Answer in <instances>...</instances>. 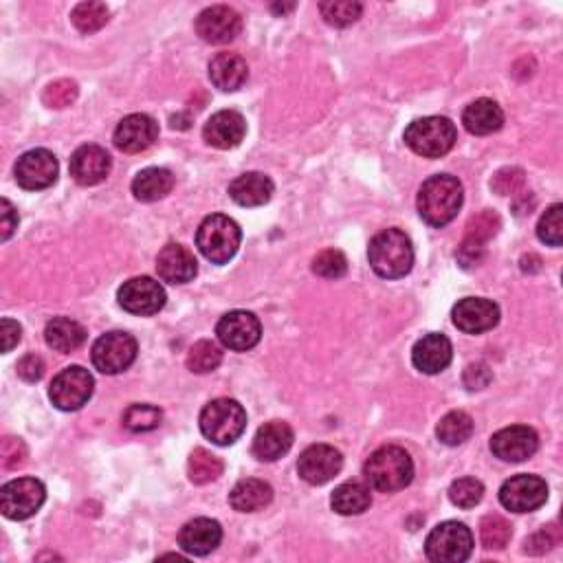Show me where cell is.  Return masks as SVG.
<instances>
[{"label":"cell","instance_id":"cell-23","mask_svg":"<svg viewBox=\"0 0 563 563\" xmlns=\"http://www.w3.org/2000/svg\"><path fill=\"white\" fill-rule=\"evenodd\" d=\"M451 359H454V348L445 335L429 333L421 341H416L412 350V363L418 372L438 374L443 372Z\"/></svg>","mask_w":563,"mask_h":563},{"label":"cell","instance_id":"cell-33","mask_svg":"<svg viewBox=\"0 0 563 563\" xmlns=\"http://www.w3.org/2000/svg\"><path fill=\"white\" fill-rule=\"evenodd\" d=\"M473 434V418L467 412H449L440 418L436 427V436L447 447H458L467 443Z\"/></svg>","mask_w":563,"mask_h":563},{"label":"cell","instance_id":"cell-53","mask_svg":"<svg viewBox=\"0 0 563 563\" xmlns=\"http://www.w3.org/2000/svg\"><path fill=\"white\" fill-rule=\"evenodd\" d=\"M295 5H273L271 9L278 11V14H286V11H291Z\"/></svg>","mask_w":563,"mask_h":563},{"label":"cell","instance_id":"cell-37","mask_svg":"<svg viewBox=\"0 0 563 563\" xmlns=\"http://www.w3.org/2000/svg\"><path fill=\"white\" fill-rule=\"evenodd\" d=\"M161 421H163V412L159 407L146 403L130 405L124 414V427L135 434L152 432V429H157L161 425Z\"/></svg>","mask_w":563,"mask_h":563},{"label":"cell","instance_id":"cell-18","mask_svg":"<svg viewBox=\"0 0 563 563\" xmlns=\"http://www.w3.org/2000/svg\"><path fill=\"white\" fill-rule=\"evenodd\" d=\"M242 29V18L238 11L225 5H214L196 18V33L209 44H227L234 40Z\"/></svg>","mask_w":563,"mask_h":563},{"label":"cell","instance_id":"cell-11","mask_svg":"<svg viewBox=\"0 0 563 563\" xmlns=\"http://www.w3.org/2000/svg\"><path fill=\"white\" fill-rule=\"evenodd\" d=\"M548 500V484L539 476H515L506 480L500 489V502L506 511L533 513Z\"/></svg>","mask_w":563,"mask_h":563},{"label":"cell","instance_id":"cell-22","mask_svg":"<svg viewBox=\"0 0 563 563\" xmlns=\"http://www.w3.org/2000/svg\"><path fill=\"white\" fill-rule=\"evenodd\" d=\"M157 273L163 282L185 284L192 282L198 273V264L194 253L183 245H165L157 256Z\"/></svg>","mask_w":563,"mask_h":563},{"label":"cell","instance_id":"cell-40","mask_svg":"<svg viewBox=\"0 0 563 563\" xmlns=\"http://www.w3.org/2000/svg\"><path fill=\"white\" fill-rule=\"evenodd\" d=\"M484 498V484L476 478H460L449 489V500L458 509H473Z\"/></svg>","mask_w":563,"mask_h":563},{"label":"cell","instance_id":"cell-49","mask_svg":"<svg viewBox=\"0 0 563 563\" xmlns=\"http://www.w3.org/2000/svg\"><path fill=\"white\" fill-rule=\"evenodd\" d=\"M484 258V245L482 242H476V240H462V245L458 249V262L462 264L465 269H471V267H478V264L482 262Z\"/></svg>","mask_w":563,"mask_h":563},{"label":"cell","instance_id":"cell-32","mask_svg":"<svg viewBox=\"0 0 563 563\" xmlns=\"http://www.w3.org/2000/svg\"><path fill=\"white\" fill-rule=\"evenodd\" d=\"M330 504L339 515H361L370 509L372 493L361 482H346L335 489Z\"/></svg>","mask_w":563,"mask_h":563},{"label":"cell","instance_id":"cell-41","mask_svg":"<svg viewBox=\"0 0 563 563\" xmlns=\"http://www.w3.org/2000/svg\"><path fill=\"white\" fill-rule=\"evenodd\" d=\"M348 271V260L341 251L337 249H326L317 253L313 260V273L324 280H339L344 278Z\"/></svg>","mask_w":563,"mask_h":563},{"label":"cell","instance_id":"cell-8","mask_svg":"<svg viewBox=\"0 0 563 563\" xmlns=\"http://www.w3.org/2000/svg\"><path fill=\"white\" fill-rule=\"evenodd\" d=\"M44 500H47V491L36 478L11 480L0 489V511L7 520H29L31 515L40 511Z\"/></svg>","mask_w":563,"mask_h":563},{"label":"cell","instance_id":"cell-2","mask_svg":"<svg viewBox=\"0 0 563 563\" xmlns=\"http://www.w3.org/2000/svg\"><path fill=\"white\" fill-rule=\"evenodd\" d=\"M370 267L385 280L405 278L412 271L414 247L410 236L401 229H385L370 242Z\"/></svg>","mask_w":563,"mask_h":563},{"label":"cell","instance_id":"cell-34","mask_svg":"<svg viewBox=\"0 0 563 563\" xmlns=\"http://www.w3.org/2000/svg\"><path fill=\"white\" fill-rule=\"evenodd\" d=\"M223 469V460L203 447L194 449L190 460H187V476L194 484H209L218 480V476H223Z\"/></svg>","mask_w":563,"mask_h":563},{"label":"cell","instance_id":"cell-51","mask_svg":"<svg viewBox=\"0 0 563 563\" xmlns=\"http://www.w3.org/2000/svg\"><path fill=\"white\" fill-rule=\"evenodd\" d=\"M18 374L20 379H25L29 383L40 381L44 374V361L38 355H27L18 361Z\"/></svg>","mask_w":563,"mask_h":563},{"label":"cell","instance_id":"cell-46","mask_svg":"<svg viewBox=\"0 0 563 563\" xmlns=\"http://www.w3.org/2000/svg\"><path fill=\"white\" fill-rule=\"evenodd\" d=\"M524 185V172L520 168H504L493 176L491 187L502 196L515 194Z\"/></svg>","mask_w":563,"mask_h":563},{"label":"cell","instance_id":"cell-44","mask_svg":"<svg viewBox=\"0 0 563 563\" xmlns=\"http://www.w3.org/2000/svg\"><path fill=\"white\" fill-rule=\"evenodd\" d=\"M44 104L49 108H66L77 99V84L71 80H58L51 82L42 93Z\"/></svg>","mask_w":563,"mask_h":563},{"label":"cell","instance_id":"cell-21","mask_svg":"<svg viewBox=\"0 0 563 563\" xmlns=\"http://www.w3.org/2000/svg\"><path fill=\"white\" fill-rule=\"evenodd\" d=\"M223 539V528L216 520H207V517H196V520L187 522L179 533V544L187 555L205 557L220 546Z\"/></svg>","mask_w":563,"mask_h":563},{"label":"cell","instance_id":"cell-38","mask_svg":"<svg viewBox=\"0 0 563 563\" xmlns=\"http://www.w3.org/2000/svg\"><path fill=\"white\" fill-rule=\"evenodd\" d=\"M73 25L82 33H95L108 22V7L104 3H80L71 14Z\"/></svg>","mask_w":563,"mask_h":563},{"label":"cell","instance_id":"cell-29","mask_svg":"<svg viewBox=\"0 0 563 563\" xmlns=\"http://www.w3.org/2000/svg\"><path fill=\"white\" fill-rule=\"evenodd\" d=\"M273 500L271 484L256 478L240 480L229 493V504L240 513H256L269 506Z\"/></svg>","mask_w":563,"mask_h":563},{"label":"cell","instance_id":"cell-12","mask_svg":"<svg viewBox=\"0 0 563 563\" xmlns=\"http://www.w3.org/2000/svg\"><path fill=\"white\" fill-rule=\"evenodd\" d=\"M117 300L119 306L132 315H157L165 306V289L157 280L143 275V278H132L124 282L117 293Z\"/></svg>","mask_w":563,"mask_h":563},{"label":"cell","instance_id":"cell-35","mask_svg":"<svg viewBox=\"0 0 563 563\" xmlns=\"http://www.w3.org/2000/svg\"><path fill=\"white\" fill-rule=\"evenodd\" d=\"M220 363H223V350L209 339L196 341L190 352H187V368L196 374L214 372Z\"/></svg>","mask_w":563,"mask_h":563},{"label":"cell","instance_id":"cell-20","mask_svg":"<svg viewBox=\"0 0 563 563\" xmlns=\"http://www.w3.org/2000/svg\"><path fill=\"white\" fill-rule=\"evenodd\" d=\"M247 135L245 117L236 110H220V113L207 119L203 128V137L212 148L231 150L238 148Z\"/></svg>","mask_w":563,"mask_h":563},{"label":"cell","instance_id":"cell-28","mask_svg":"<svg viewBox=\"0 0 563 563\" xmlns=\"http://www.w3.org/2000/svg\"><path fill=\"white\" fill-rule=\"evenodd\" d=\"M462 124L471 132V135H493L504 124L502 108L493 102V99H476L469 104L462 113Z\"/></svg>","mask_w":563,"mask_h":563},{"label":"cell","instance_id":"cell-50","mask_svg":"<svg viewBox=\"0 0 563 563\" xmlns=\"http://www.w3.org/2000/svg\"><path fill=\"white\" fill-rule=\"evenodd\" d=\"M16 229H18V212L7 198H3V201H0V238L9 240Z\"/></svg>","mask_w":563,"mask_h":563},{"label":"cell","instance_id":"cell-43","mask_svg":"<svg viewBox=\"0 0 563 563\" xmlns=\"http://www.w3.org/2000/svg\"><path fill=\"white\" fill-rule=\"evenodd\" d=\"M498 229H500L498 214H493L491 209H484V212H480L478 216H473L469 220L465 238L487 245V240H491L495 234H498Z\"/></svg>","mask_w":563,"mask_h":563},{"label":"cell","instance_id":"cell-3","mask_svg":"<svg viewBox=\"0 0 563 563\" xmlns=\"http://www.w3.org/2000/svg\"><path fill=\"white\" fill-rule=\"evenodd\" d=\"M363 476H366L372 489L381 493H396L412 482L414 460L403 447H381L368 458L366 467H363Z\"/></svg>","mask_w":563,"mask_h":563},{"label":"cell","instance_id":"cell-27","mask_svg":"<svg viewBox=\"0 0 563 563\" xmlns=\"http://www.w3.org/2000/svg\"><path fill=\"white\" fill-rule=\"evenodd\" d=\"M229 196L240 207H260L271 201L273 181L262 172H247L231 181Z\"/></svg>","mask_w":563,"mask_h":563},{"label":"cell","instance_id":"cell-14","mask_svg":"<svg viewBox=\"0 0 563 563\" xmlns=\"http://www.w3.org/2000/svg\"><path fill=\"white\" fill-rule=\"evenodd\" d=\"M216 335L220 339V344H223L225 348L245 352V350H251L253 346H258L262 326H260V319L253 313L231 311L220 317V322L216 326Z\"/></svg>","mask_w":563,"mask_h":563},{"label":"cell","instance_id":"cell-19","mask_svg":"<svg viewBox=\"0 0 563 563\" xmlns=\"http://www.w3.org/2000/svg\"><path fill=\"white\" fill-rule=\"evenodd\" d=\"M159 137V124L150 115H128L119 121L115 130V146L121 152L137 154L148 150Z\"/></svg>","mask_w":563,"mask_h":563},{"label":"cell","instance_id":"cell-10","mask_svg":"<svg viewBox=\"0 0 563 563\" xmlns=\"http://www.w3.org/2000/svg\"><path fill=\"white\" fill-rule=\"evenodd\" d=\"M93 366L102 374H119L128 370L137 359V341L128 333L113 330L95 341Z\"/></svg>","mask_w":563,"mask_h":563},{"label":"cell","instance_id":"cell-7","mask_svg":"<svg viewBox=\"0 0 563 563\" xmlns=\"http://www.w3.org/2000/svg\"><path fill=\"white\" fill-rule=\"evenodd\" d=\"M425 553L436 563H462L473 553V535L462 522H443L429 533Z\"/></svg>","mask_w":563,"mask_h":563},{"label":"cell","instance_id":"cell-47","mask_svg":"<svg viewBox=\"0 0 563 563\" xmlns=\"http://www.w3.org/2000/svg\"><path fill=\"white\" fill-rule=\"evenodd\" d=\"M555 544H557V537H553V526H548V528H542V531L526 539L524 553L544 555L546 550H550Z\"/></svg>","mask_w":563,"mask_h":563},{"label":"cell","instance_id":"cell-4","mask_svg":"<svg viewBox=\"0 0 563 563\" xmlns=\"http://www.w3.org/2000/svg\"><path fill=\"white\" fill-rule=\"evenodd\" d=\"M240 242L238 223L225 214L207 216L196 231V247L212 264H227L238 253Z\"/></svg>","mask_w":563,"mask_h":563},{"label":"cell","instance_id":"cell-16","mask_svg":"<svg viewBox=\"0 0 563 563\" xmlns=\"http://www.w3.org/2000/svg\"><path fill=\"white\" fill-rule=\"evenodd\" d=\"M537 447H539V438L535 434V429L526 425H513L500 429V432L493 434L491 438V451L495 454V458H500L504 462H524L528 458H533Z\"/></svg>","mask_w":563,"mask_h":563},{"label":"cell","instance_id":"cell-30","mask_svg":"<svg viewBox=\"0 0 563 563\" xmlns=\"http://www.w3.org/2000/svg\"><path fill=\"white\" fill-rule=\"evenodd\" d=\"M44 339H47L49 348H53L55 352L69 355V352L77 350L86 341V328L71 317H55L44 328Z\"/></svg>","mask_w":563,"mask_h":563},{"label":"cell","instance_id":"cell-39","mask_svg":"<svg viewBox=\"0 0 563 563\" xmlns=\"http://www.w3.org/2000/svg\"><path fill=\"white\" fill-rule=\"evenodd\" d=\"M319 11H322V16L328 25L348 27L361 18L363 5L352 3V0H330V3L319 5Z\"/></svg>","mask_w":563,"mask_h":563},{"label":"cell","instance_id":"cell-5","mask_svg":"<svg viewBox=\"0 0 563 563\" xmlns=\"http://www.w3.org/2000/svg\"><path fill=\"white\" fill-rule=\"evenodd\" d=\"M247 427V412L234 399H216L201 412V432L214 445H234Z\"/></svg>","mask_w":563,"mask_h":563},{"label":"cell","instance_id":"cell-15","mask_svg":"<svg viewBox=\"0 0 563 563\" xmlns=\"http://www.w3.org/2000/svg\"><path fill=\"white\" fill-rule=\"evenodd\" d=\"M344 467V456L341 451L330 445H313L308 447L297 462V471L300 478L308 484H326L333 480L337 473Z\"/></svg>","mask_w":563,"mask_h":563},{"label":"cell","instance_id":"cell-6","mask_svg":"<svg viewBox=\"0 0 563 563\" xmlns=\"http://www.w3.org/2000/svg\"><path fill=\"white\" fill-rule=\"evenodd\" d=\"M458 132L447 117H423L405 130V143L425 159H440L456 146Z\"/></svg>","mask_w":563,"mask_h":563},{"label":"cell","instance_id":"cell-42","mask_svg":"<svg viewBox=\"0 0 563 563\" xmlns=\"http://www.w3.org/2000/svg\"><path fill=\"white\" fill-rule=\"evenodd\" d=\"M537 236L550 247H561L563 242V207L557 203L542 216L537 225Z\"/></svg>","mask_w":563,"mask_h":563},{"label":"cell","instance_id":"cell-1","mask_svg":"<svg viewBox=\"0 0 563 563\" xmlns=\"http://www.w3.org/2000/svg\"><path fill=\"white\" fill-rule=\"evenodd\" d=\"M465 192L456 176L438 174L427 179L418 192V214L432 227H445L460 212Z\"/></svg>","mask_w":563,"mask_h":563},{"label":"cell","instance_id":"cell-24","mask_svg":"<svg viewBox=\"0 0 563 563\" xmlns=\"http://www.w3.org/2000/svg\"><path fill=\"white\" fill-rule=\"evenodd\" d=\"M295 434L289 423L284 421H271L264 423L256 438H253V456L262 462H275L280 460L284 454H289L293 447Z\"/></svg>","mask_w":563,"mask_h":563},{"label":"cell","instance_id":"cell-17","mask_svg":"<svg viewBox=\"0 0 563 563\" xmlns=\"http://www.w3.org/2000/svg\"><path fill=\"white\" fill-rule=\"evenodd\" d=\"M451 317H454V324L462 333L480 335L498 326L500 308L491 300H484V297H467V300H460L454 306Z\"/></svg>","mask_w":563,"mask_h":563},{"label":"cell","instance_id":"cell-36","mask_svg":"<svg viewBox=\"0 0 563 563\" xmlns=\"http://www.w3.org/2000/svg\"><path fill=\"white\" fill-rule=\"evenodd\" d=\"M513 537L511 531V524L504 520L500 515H489L484 517L482 524H480V539H482V546L489 548V550H504L509 546Z\"/></svg>","mask_w":563,"mask_h":563},{"label":"cell","instance_id":"cell-48","mask_svg":"<svg viewBox=\"0 0 563 563\" xmlns=\"http://www.w3.org/2000/svg\"><path fill=\"white\" fill-rule=\"evenodd\" d=\"M491 370L487 363H471V366L465 370V385L467 390L476 392V390H484L491 383Z\"/></svg>","mask_w":563,"mask_h":563},{"label":"cell","instance_id":"cell-52","mask_svg":"<svg viewBox=\"0 0 563 563\" xmlns=\"http://www.w3.org/2000/svg\"><path fill=\"white\" fill-rule=\"evenodd\" d=\"M0 337H3V352H11L14 346H18V341L22 337V328L14 319H3L0 324Z\"/></svg>","mask_w":563,"mask_h":563},{"label":"cell","instance_id":"cell-26","mask_svg":"<svg viewBox=\"0 0 563 563\" xmlns=\"http://www.w3.org/2000/svg\"><path fill=\"white\" fill-rule=\"evenodd\" d=\"M249 77V66L238 53H218L209 62V80L223 93H234Z\"/></svg>","mask_w":563,"mask_h":563},{"label":"cell","instance_id":"cell-13","mask_svg":"<svg viewBox=\"0 0 563 563\" xmlns=\"http://www.w3.org/2000/svg\"><path fill=\"white\" fill-rule=\"evenodd\" d=\"M58 170V159L53 152L44 148L29 150L16 163V181L29 192L47 190L58 181Z\"/></svg>","mask_w":563,"mask_h":563},{"label":"cell","instance_id":"cell-31","mask_svg":"<svg viewBox=\"0 0 563 563\" xmlns=\"http://www.w3.org/2000/svg\"><path fill=\"white\" fill-rule=\"evenodd\" d=\"M174 187V176L165 168H146L132 181V194L141 203H154L168 196Z\"/></svg>","mask_w":563,"mask_h":563},{"label":"cell","instance_id":"cell-25","mask_svg":"<svg viewBox=\"0 0 563 563\" xmlns=\"http://www.w3.org/2000/svg\"><path fill=\"white\" fill-rule=\"evenodd\" d=\"M110 165L113 163H110V157L104 148L82 146L71 157V176L84 187L97 185L110 174Z\"/></svg>","mask_w":563,"mask_h":563},{"label":"cell","instance_id":"cell-45","mask_svg":"<svg viewBox=\"0 0 563 563\" xmlns=\"http://www.w3.org/2000/svg\"><path fill=\"white\" fill-rule=\"evenodd\" d=\"M0 460H3V467L7 471H14L18 467H22L27 462V447L22 443L20 438H11L7 436L0 445Z\"/></svg>","mask_w":563,"mask_h":563},{"label":"cell","instance_id":"cell-9","mask_svg":"<svg viewBox=\"0 0 563 563\" xmlns=\"http://www.w3.org/2000/svg\"><path fill=\"white\" fill-rule=\"evenodd\" d=\"M93 388V374L82 366H71L53 379L49 399L58 410L75 412L88 403V399L93 396Z\"/></svg>","mask_w":563,"mask_h":563}]
</instances>
